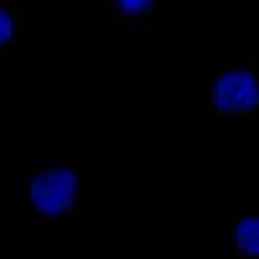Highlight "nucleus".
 Wrapping results in <instances>:
<instances>
[{"label": "nucleus", "mask_w": 259, "mask_h": 259, "mask_svg": "<svg viewBox=\"0 0 259 259\" xmlns=\"http://www.w3.org/2000/svg\"><path fill=\"white\" fill-rule=\"evenodd\" d=\"M78 194V179L73 171L57 168L47 171L31 182V202L45 215H62L68 212Z\"/></svg>", "instance_id": "nucleus-1"}, {"label": "nucleus", "mask_w": 259, "mask_h": 259, "mask_svg": "<svg viewBox=\"0 0 259 259\" xmlns=\"http://www.w3.org/2000/svg\"><path fill=\"white\" fill-rule=\"evenodd\" d=\"M212 101L221 112H251L259 104V85L251 73L244 70L226 73L215 83Z\"/></svg>", "instance_id": "nucleus-2"}, {"label": "nucleus", "mask_w": 259, "mask_h": 259, "mask_svg": "<svg viewBox=\"0 0 259 259\" xmlns=\"http://www.w3.org/2000/svg\"><path fill=\"white\" fill-rule=\"evenodd\" d=\"M236 246L249 256H259V218H244L236 226Z\"/></svg>", "instance_id": "nucleus-3"}, {"label": "nucleus", "mask_w": 259, "mask_h": 259, "mask_svg": "<svg viewBox=\"0 0 259 259\" xmlns=\"http://www.w3.org/2000/svg\"><path fill=\"white\" fill-rule=\"evenodd\" d=\"M117 6L127 16H140V13L153 8V0H117Z\"/></svg>", "instance_id": "nucleus-4"}, {"label": "nucleus", "mask_w": 259, "mask_h": 259, "mask_svg": "<svg viewBox=\"0 0 259 259\" xmlns=\"http://www.w3.org/2000/svg\"><path fill=\"white\" fill-rule=\"evenodd\" d=\"M11 36H13V21H11V16L3 8H0V47L8 45Z\"/></svg>", "instance_id": "nucleus-5"}]
</instances>
